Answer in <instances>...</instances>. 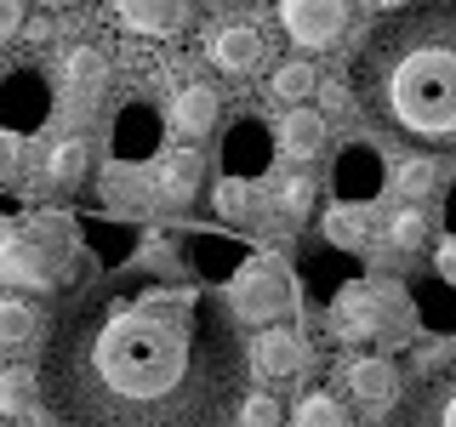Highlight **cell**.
Returning <instances> with one entry per match:
<instances>
[{"label":"cell","mask_w":456,"mask_h":427,"mask_svg":"<svg viewBox=\"0 0 456 427\" xmlns=\"http://www.w3.org/2000/svg\"><path fill=\"white\" fill-rule=\"evenodd\" d=\"M171 120H177L183 137H206L211 125H217V92H211V85H183Z\"/></svg>","instance_id":"e0dca14e"},{"label":"cell","mask_w":456,"mask_h":427,"mask_svg":"<svg viewBox=\"0 0 456 427\" xmlns=\"http://www.w3.org/2000/svg\"><path fill=\"white\" fill-rule=\"evenodd\" d=\"M18 171H23V137L0 125V182H18Z\"/></svg>","instance_id":"f546056e"},{"label":"cell","mask_w":456,"mask_h":427,"mask_svg":"<svg viewBox=\"0 0 456 427\" xmlns=\"http://www.w3.org/2000/svg\"><path fill=\"white\" fill-rule=\"evenodd\" d=\"M251 359L268 370V376H291L297 365H303V342H297L291 331H274V325H263V336H256Z\"/></svg>","instance_id":"d6986e66"},{"label":"cell","mask_w":456,"mask_h":427,"mask_svg":"<svg viewBox=\"0 0 456 427\" xmlns=\"http://www.w3.org/2000/svg\"><path fill=\"white\" fill-rule=\"evenodd\" d=\"M274 137H280V154L314 160V154H325V142H331V120H325V109H285Z\"/></svg>","instance_id":"9c48e42d"},{"label":"cell","mask_w":456,"mask_h":427,"mask_svg":"<svg viewBox=\"0 0 456 427\" xmlns=\"http://www.w3.org/2000/svg\"><path fill=\"white\" fill-rule=\"evenodd\" d=\"M331 331H337V342H360V336L382 331V302H377L370 285H348V291H342V302L331 313Z\"/></svg>","instance_id":"7c38bea8"},{"label":"cell","mask_w":456,"mask_h":427,"mask_svg":"<svg viewBox=\"0 0 456 427\" xmlns=\"http://www.w3.org/2000/svg\"><path fill=\"white\" fill-rule=\"evenodd\" d=\"M320 234H325V246H337V251L365 246V211L360 205H331L320 217Z\"/></svg>","instance_id":"7402d4cb"},{"label":"cell","mask_w":456,"mask_h":427,"mask_svg":"<svg viewBox=\"0 0 456 427\" xmlns=\"http://www.w3.org/2000/svg\"><path fill=\"white\" fill-rule=\"evenodd\" d=\"M434 268H439V279H445V285H456V234H451V239H439Z\"/></svg>","instance_id":"d6a6232c"},{"label":"cell","mask_w":456,"mask_h":427,"mask_svg":"<svg viewBox=\"0 0 456 427\" xmlns=\"http://www.w3.org/2000/svg\"><path fill=\"white\" fill-rule=\"evenodd\" d=\"M365 6H377V12H399V6H411V0H365Z\"/></svg>","instance_id":"e575fe53"},{"label":"cell","mask_w":456,"mask_h":427,"mask_svg":"<svg viewBox=\"0 0 456 427\" xmlns=\"http://www.w3.org/2000/svg\"><path fill=\"white\" fill-rule=\"evenodd\" d=\"M354 97L377 137L422 160L456 154V0H411L354 46Z\"/></svg>","instance_id":"7a4b0ae2"},{"label":"cell","mask_w":456,"mask_h":427,"mask_svg":"<svg viewBox=\"0 0 456 427\" xmlns=\"http://www.w3.org/2000/svg\"><path fill=\"white\" fill-rule=\"evenodd\" d=\"M46 6H57V12H63V6H80V0H46Z\"/></svg>","instance_id":"d590c367"},{"label":"cell","mask_w":456,"mask_h":427,"mask_svg":"<svg viewBox=\"0 0 456 427\" xmlns=\"http://www.w3.org/2000/svg\"><path fill=\"white\" fill-rule=\"evenodd\" d=\"M280 205L291 211V217H308V205H314V182H308V177L280 182Z\"/></svg>","instance_id":"4dcf8cb0"},{"label":"cell","mask_w":456,"mask_h":427,"mask_svg":"<svg viewBox=\"0 0 456 427\" xmlns=\"http://www.w3.org/2000/svg\"><path fill=\"white\" fill-rule=\"evenodd\" d=\"M40 342V308L28 296H0V353H28Z\"/></svg>","instance_id":"9a60e30c"},{"label":"cell","mask_w":456,"mask_h":427,"mask_svg":"<svg viewBox=\"0 0 456 427\" xmlns=\"http://www.w3.org/2000/svg\"><path fill=\"white\" fill-rule=\"evenodd\" d=\"M217 211H223V217H234V222H246L251 217V189H246V182H240V177H223L217 182Z\"/></svg>","instance_id":"f1b7e54d"},{"label":"cell","mask_w":456,"mask_h":427,"mask_svg":"<svg viewBox=\"0 0 456 427\" xmlns=\"http://www.w3.org/2000/svg\"><path fill=\"white\" fill-rule=\"evenodd\" d=\"M149 194L160 199V205H189L200 194V154L194 149L166 154V160L154 165V177H149Z\"/></svg>","instance_id":"30bf717a"},{"label":"cell","mask_w":456,"mask_h":427,"mask_svg":"<svg viewBox=\"0 0 456 427\" xmlns=\"http://www.w3.org/2000/svg\"><path fill=\"white\" fill-rule=\"evenodd\" d=\"M114 149L132 160V154H149L154 149V114L142 109V103H132L126 109V120H120V137H114Z\"/></svg>","instance_id":"603a6c76"},{"label":"cell","mask_w":456,"mask_h":427,"mask_svg":"<svg viewBox=\"0 0 456 427\" xmlns=\"http://www.w3.org/2000/svg\"><path fill=\"white\" fill-rule=\"evenodd\" d=\"M92 182V142L86 137H63L46 154V189L52 194H80Z\"/></svg>","instance_id":"4fadbf2b"},{"label":"cell","mask_w":456,"mask_h":427,"mask_svg":"<svg viewBox=\"0 0 456 427\" xmlns=\"http://www.w3.org/2000/svg\"><path fill=\"white\" fill-rule=\"evenodd\" d=\"M388 239L399 251H417V246H428V217L417 205H405V211H394V222H388Z\"/></svg>","instance_id":"484cf974"},{"label":"cell","mask_w":456,"mask_h":427,"mask_svg":"<svg viewBox=\"0 0 456 427\" xmlns=\"http://www.w3.org/2000/svg\"><path fill=\"white\" fill-rule=\"evenodd\" d=\"M114 18L142 40H177L200 23V0H114Z\"/></svg>","instance_id":"8992f818"},{"label":"cell","mask_w":456,"mask_h":427,"mask_svg":"<svg viewBox=\"0 0 456 427\" xmlns=\"http://www.w3.org/2000/svg\"><path fill=\"white\" fill-rule=\"evenodd\" d=\"M0 285H52V268L40 256V246L28 234H18V228L0 234Z\"/></svg>","instance_id":"8fae6325"},{"label":"cell","mask_w":456,"mask_h":427,"mask_svg":"<svg viewBox=\"0 0 456 427\" xmlns=\"http://www.w3.org/2000/svg\"><path fill=\"white\" fill-rule=\"evenodd\" d=\"M240 427H280V399L274 393H246L240 399Z\"/></svg>","instance_id":"83f0119b"},{"label":"cell","mask_w":456,"mask_h":427,"mask_svg":"<svg viewBox=\"0 0 456 427\" xmlns=\"http://www.w3.org/2000/svg\"><path fill=\"white\" fill-rule=\"evenodd\" d=\"M246 376V325L206 279H86L57 296L40 353L57 427H228Z\"/></svg>","instance_id":"6da1fadb"},{"label":"cell","mask_w":456,"mask_h":427,"mask_svg":"<svg viewBox=\"0 0 456 427\" xmlns=\"http://www.w3.org/2000/svg\"><path fill=\"white\" fill-rule=\"evenodd\" d=\"M348 393H354V405H360L365 416H394L405 382H399V370L388 359H354L348 365Z\"/></svg>","instance_id":"ba28073f"},{"label":"cell","mask_w":456,"mask_h":427,"mask_svg":"<svg viewBox=\"0 0 456 427\" xmlns=\"http://www.w3.org/2000/svg\"><path fill=\"white\" fill-rule=\"evenodd\" d=\"M291 302H297L291 274H285L274 256H246L234 285H228V308L240 313V325H274V313H285Z\"/></svg>","instance_id":"277c9868"},{"label":"cell","mask_w":456,"mask_h":427,"mask_svg":"<svg viewBox=\"0 0 456 427\" xmlns=\"http://www.w3.org/2000/svg\"><path fill=\"white\" fill-rule=\"evenodd\" d=\"M46 114H52V103H46V85L35 75H18L0 92V125H12V132H28V125H40Z\"/></svg>","instance_id":"5bb4252c"},{"label":"cell","mask_w":456,"mask_h":427,"mask_svg":"<svg viewBox=\"0 0 456 427\" xmlns=\"http://www.w3.org/2000/svg\"><path fill=\"white\" fill-rule=\"evenodd\" d=\"M280 23L303 52H325L348 28V0H280Z\"/></svg>","instance_id":"5b68a950"},{"label":"cell","mask_w":456,"mask_h":427,"mask_svg":"<svg viewBox=\"0 0 456 427\" xmlns=\"http://www.w3.org/2000/svg\"><path fill=\"white\" fill-rule=\"evenodd\" d=\"M451 228H456V194H451Z\"/></svg>","instance_id":"8d00e7d4"},{"label":"cell","mask_w":456,"mask_h":427,"mask_svg":"<svg viewBox=\"0 0 456 427\" xmlns=\"http://www.w3.org/2000/svg\"><path fill=\"white\" fill-rule=\"evenodd\" d=\"M320 92V75H314V63H280L274 68V97H285V103H303V97Z\"/></svg>","instance_id":"cb8c5ba5"},{"label":"cell","mask_w":456,"mask_h":427,"mask_svg":"<svg viewBox=\"0 0 456 427\" xmlns=\"http://www.w3.org/2000/svg\"><path fill=\"white\" fill-rule=\"evenodd\" d=\"M377 182H382V165H377V154L365 149V142H354L348 149V160H342V199H370L377 194Z\"/></svg>","instance_id":"ffe728a7"},{"label":"cell","mask_w":456,"mask_h":427,"mask_svg":"<svg viewBox=\"0 0 456 427\" xmlns=\"http://www.w3.org/2000/svg\"><path fill=\"white\" fill-rule=\"evenodd\" d=\"M434 177H439V171H434V160H422V154H411V160L405 165H399V194H405V199H422L428 189H434Z\"/></svg>","instance_id":"4316f807"},{"label":"cell","mask_w":456,"mask_h":427,"mask_svg":"<svg viewBox=\"0 0 456 427\" xmlns=\"http://www.w3.org/2000/svg\"><path fill=\"white\" fill-rule=\"evenodd\" d=\"M211 63L223 68L228 80H251V75H263V63H268V35L256 23H228L211 35Z\"/></svg>","instance_id":"52a82bcc"},{"label":"cell","mask_w":456,"mask_h":427,"mask_svg":"<svg viewBox=\"0 0 456 427\" xmlns=\"http://www.w3.org/2000/svg\"><path fill=\"white\" fill-rule=\"evenodd\" d=\"M394 427H456V353L428 359L394 405Z\"/></svg>","instance_id":"3957f363"},{"label":"cell","mask_w":456,"mask_h":427,"mask_svg":"<svg viewBox=\"0 0 456 427\" xmlns=\"http://www.w3.org/2000/svg\"><path fill=\"white\" fill-rule=\"evenodd\" d=\"M63 80H69V92H75V97L97 103V97L109 92V57L97 52V46H69V57H63Z\"/></svg>","instance_id":"2e32d148"},{"label":"cell","mask_w":456,"mask_h":427,"mask_svg":"<svg viewBox=\"0 0 456 427\" xmlns=\"http://www.w3.org/2000/svg\"><path fill=\"white\" fill-rule=\"evenodd\" d=\"M320 103H325V114H360L354 85H320Z\"/></svg>","instance_id":"1f68e13d"},{"label":"cell","mask_w":456,"mask_h":427,"mask_svg":"<svg viewBox=\"0 0 456 427\" xmlns=\"http://www.w3.org/2000/svg\"><path fill=\"white\" fill-rule=\"evenodd\" d=\"M263 149H268L263 125H234V137L223 142V154H228V177H251V171L263 165Z\"/></svg>","instance_id":"44dd1931"},{"label":"cell","mask_w":456,"mask_h":427,"mask_svg":"<svg viewBox=\"0 0 456 427\" xmlns=\"http://www.w3.org/2000/svg\"><path fill=\"white\" fill-rule=\"evenodd\" d=\"M23 28V0H0V40H12Z\"/></svg>","instance_id":"836d02e7"},{"label":"cell","mask_w":456,"mask_h":427,"mask_svg":"<svg viewBox=\"0 0 456 427\" xmlns=\"http://www.w3.org/2000/svg\"><path fill=\"white\" fill-rule=\"evenodd\" d=\"M40 365H12L0 370V416H28L40 405Z\"/></svg>","instance_id":"ac0fdd59"},{"label":"cell","mask_w":456,"mask_h":427,"mask_svg":"<svg viewBox=\"0 0 456 427\" xmlns=\"http://www.w3.org/2000/svg\"><path fill=\"white\" fill-rule=\"evenodd\" d=\"M291 427H354V422H348V410H342L331 393H308L303 405H297Z\"/></svg>","instance_id":"d4e9b609"}]
</instances>
